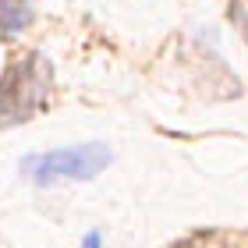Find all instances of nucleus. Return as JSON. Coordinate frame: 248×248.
Wrapping results in <instances>:
<instances>
[{
  "label": "nucleus",
  "instance_id": "3",
  "mask_svg": "<svg viewBox=\"0 0 248 248\" xmlns=\"http://www.w3.org/2000/svg\"><path fill=\"white\" fill-rule=\"evenodd\" d=\"M78 248H103V238H99V231H89V234H85V241L78 245Z\"/></svg>",
  "mask_w": 248,
  "mask_h": 248
},
{
  "label": "nucleus",
  "instance_id": "1",
  "mask_svg": "<svg viewBox=\"0 0 248 248\" xmlns=\"http://www.w3.org/2000/svg\"><path fill=\"white\" fill-rule=\"evenodd\" d=\"M110 163H114V149L107 142H82V145H61V149L25 156L21 174L39 188H53L71 181H93Z\"/></svg>",
  "mask_w": 248,
  "mask_h": 248
},
{
  "label": "nucleus",
  "instance_id": "2",
  "mask_svg": "<svg viewBox=\"0 0 248 248\" xmlns=\"http://www.w3.org/2000/svg\"><path fill=\"white\" fill-rule=\"evenodd\" d=\"M32 25V4L29 0H0V29L4 32H21Z\"/></svg>",
  "mask_w": 248,
  "mask_h": 248
}]
</instances>
